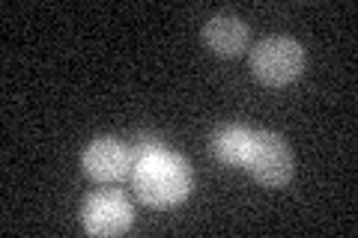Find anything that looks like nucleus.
I'll use <instances>...</instances> for the list:
<instances>
[{
    "label": "nucleus",
    "instance_id": "20e7f679",
    "mask_svg": "<svg viewBox=\"0 0 358 238\" xmlns=\"http://www.w3.org/2000/svg\"><path fill=\"white\" fill-rule=\"evenodd\" d=\"M81 223L90 235H122L134 223L131 200L122 191H96L84 202Z\"/></svg>",
    "mask_w": 358,
    "mask_h": 238
},
{
    "label": "nucleus",
    "instance_id": "423d86ee",
    "mask_svg": "<svg viewBox=\"0 0 358 238\" xmlns=\"http://www.w3.org/2000/svg\"><path fill=\"white\" fill-rule=\"evenodd\" d=\"M203 42L212 54L236 57L248 48V24H245L239 15L218 13L203 24Z\"/></svg>",
    "mask_w": 358,
    "mask_h": 238
},
{
    "label": "nucleus",
    "instance_id": "f257e3e1",
    "mask_svg": "<svg viewBox=\"0 0 358 238\" xmlns=\"http://www.w3.org/2000/svg\"><path fill=\"white\" fill-rule=\"evenodd\" d=\"M131 185L141 202H147L152 209H173L192 194V185H194L192 164L179 152H171L162 146V149L134 161Z\"/></svg>",
    "mask_w": 358,
    "mask_h": 238
},
{
    "label": "nucleus",
    "instance_id": "6e6552de",
    "mask_svg": "<svg viewBox=\"0 0 358 238\" xmlns=\"http://www.w3.org/2000/svg\"><path fill=\"white\" fill-rule=\"evenodd\" d=\"M155 149H162V140L152 137V134H141V137H134V143H131L134 161H138V158H143V155H150V152H155Z\"/></svg>",
    "mask_w": 358,
    "mask_h": 238
},
{
    "label": "nucleus",
    "instance_id": "f03ea898",
    "mask_svg": "<svg viewBox=\"0 0 358 238\" xmlns=\"http://www.w3.org/2000/svg\"><path fill=\"white\" fill-rule=\"evenodd\" d=\"M251 72L268 87H287L305 72V48L293 36H266L251 48Z\"/></svg>",
    "mask_w": 358,
    "mask_h": 238
},
{
    "label": "nucleus",
    "instance_id": "7ed1b4c3",
    "mask_svg": "<svg viewBox=\"0 0 358 238\" xmlns=\"http://www.w3.org/2000/svg\"><path fill=\"white\" fill-rule=\"evenodd\" d=\"M245 170L266 188H281L293 179V152L275 131H254Z\"/></svg>",
    "mask_w": 358,
    "mask_h": 238
},
{
    "label": "nucleus",
    "instance_id": "39448f33",
    "mask_svg": "<svg viewBox=\"0 0 358 238\" xmlns=\"http://www.w3.org/2000/svg\"><path fill=\"white\" fill-rule=\"evenodd\" d=\"M81 167H84V173L99 185L120 182V179H126L131 173V167H134L131 146L117 140V137H96L84 149Z\"/></svg>",
    "mask_w": 358,
    "mask_h": 238
},
{
    "label": "nucleus",
    "instance_id": "0eeeda50",
    "mask_svg": "<svg viewBox=\"0 0 358 238\" xmlns=\"http://www.w3.org/2000/svg\"><path fill=\"white\" fill-rule=\"evenodd\" d=\"M251 140H254V131L245 128V126H224L215 131L212 137V152L221 164L227 167H245V158H248L251 149Z\"/></svg>",
    "mask_w": 358,
    "mask_h": 238
}]
</instances>
